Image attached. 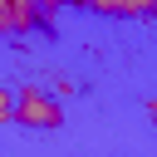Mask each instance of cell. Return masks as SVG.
<instances>
[{
    "label": "cell",
    "instance_id": "obj_1",
    "mask_svg": "<svg viewBox=\"0 0 157 157\" xmlns=\"http://www.w3.org/2000/svg\"><path fill=\"white\" fill-rule=\"evenodd\" d=\"M15 123H25V128H59L64 123V103L49 93V88H39V83H25V88H15Z\"/></svg>",
    "mask_w": 157,
    "mask_h": 157
},
{
    "label": "cell",
    "instance_id": "obj_2",
    "mask_svg": "<svg viewBox=\"0 0 157 157\" xmlns=\"http://www.w3.org/2000/svg\"><path fill=\"white\" fill-rule=\"evenodd\" d=\"M83 10L118 15V20H152L157 15V0H83Z\"/></svg>",
    "mask_w": 157,
    "mask_h": 157
},
{
    "label": "cell",
    "instance_id": "obj_3",
    "mask_svg": "<svg viewBox=\"0 0 157 157\" xmlns=\"http://www.w3.org/2000/svg\"><path fill=\"white\" fill-rule=\"evenodd\" d=\"M0 123H15V88L0 83Z\"/></svg>",
    "mask_w": 157,
    "mask_h": 157
},
{
    "label": "cell",
    "instance_id": "obj_4",
    "mask_svg": "<svg viewBox=\"0 0 157 157\" xmlns=\"http://www.w3.org/2000/svg\"><path fill=\"white\" fill-rule=\"evenodd\" d=\"M147 118H152V128H157V98H147Z\"/></svg>",
    "mask_w": 157,
    "mask_h": 157
},
{
    "label": "cell",
    "instance_id": "obj_5",
    "mask_svg": "<svg viewBox=\"0 0 157 157\" xmlns=\"http://www.w3.org/2000/svg\"><path fill=\"white\" fill-rule=\"evenodd\" d=\"M5 34H10V29H5V20H0V39H5Z\"/></svg>",
    "mask_w": 157,
    "mask_h": 157
}]
</instances>
